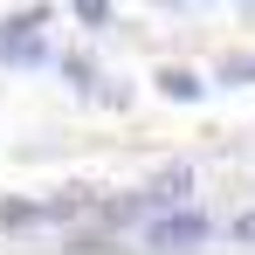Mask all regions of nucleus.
<instances>
[{
  "label": "nucleus",
  "mask_w": 255,
  "mask_h": 255,
  "mask_svg": "<svg viewBox=\"0 0 255 255\" xmlns=\"http://www.w3.org/2000/svg\"><path fill=\"white\" fill-rule=\"evenodd\" d=\"M48 7H28V14H7V21H0V62H7V69H14V62H21V69H35V62H48Z\"/></svg>",
  "instance_id": "f03ea898"
},
{
  "label": "nucleus",
  "mask_w": 255,
  "mask_h": 255,
  "mask_svg": "<svg viewBox=\"0 0 255 255\" xmlns=\"http://www.w3.org/2000/svg\"><path fill=\"white\" fill-rule=\"evenodd\" d=\"M166 7H221V0H166Z\"/></svg>",
  "instance_id": "6e6552de"
},
{
  "label": "nucleus",
  "mask_w": 255,
  "mask_h": 255,
  "mask_svg": "<svg viewBox=\"0 0 255 255\" xmlns=\"http://www.w3.org/2000/svg\"><path fill=\"white\" fill-rule=\"evenodd\" d=\"M221 83H255V55H235V62L221 69Z\"/></svg>",
  "instance_id": "423d86ee"
},
{
  "label": "nucleus",
  "mask_w": 255,
  "mask_h": 255,
  "mask_svg": "<svg viewBox=\"0 0 255 255\" xmlns=\"http://www.w3.org/2000/svg\"><path fill=\"white\" fill-rule=\"evenodd\" d=\"M69 14L83 28H111V0H69Z\"/></svg>",
  "instance_id": "39448f33"
},
{
  "label": "nucleus",
  "mask_w": 255,
  "mask_h": 255,
  "mask_svg": "<svg viewBox=\"0 0 255 255\" xmlns=\"http://www.w3.org/2000/svg\"><path fill=\"white\" fill-rule=\"evenodd\" d=\"M235 242H242V249H255V207L235 214Z\"/></svg>",
  "instance_id": "0eeeda50"
},
{
  "label": "nucleus",
  "mask_w": 255,
  "mask_h": 255,
  "mask_svg": "<svg viewBox=\"0 0 255 255\" xmlns=\"http://www.w3.org/2000/svg\"><path fill=\"white\" fill-rule=\"evenodd\" d=\"M152 83H159V97H166V104H200V97H207V83H200L193 69H179V62H166Z\"/></svg>",
  "instance_id": "20e7f679"
},
{
  "label": "nucleus",
  "mask_w": 255,
  "mask_h": 255,
  "mask_svg": "<svg viewBox=\"0 0 255 255\" xmlns=\"http://www.w3.org/2000/svg\"><path fill=\"white\" fill-rule=\"evenodd\" d=\"M62 76H69V90H76L83 104H111V111H118V104H131V90H111V76L90 62L83 48H69V55H62Z\"/></svg>",
  "instance_id": "7ed1b4c3"
},
{
  "label": "nucleus",
  "mask_w": 255,
  "mask_h": 255,
  "mask_svg": "<svg viewBox=\"0 0 255 255\" xmlns=\"http://www.w3.org/2000/svg\"><path fill=\"white\" fill-rule=\"evenodd\" d=\"M207 235H214V221L200 207H166V214H152L145 228H138V242L152 255H186V249H207Z\"/></svg>",
  "instance_id": "f257e3e1"
}]
</instances>
